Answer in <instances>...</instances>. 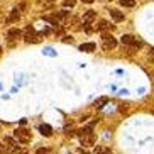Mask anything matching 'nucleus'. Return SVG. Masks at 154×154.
<instances>
[{
  "mask_svg": "<svg viewBox=\"0 0 154 154\" xmlns=\"http://www.w3.org/2000/svg\"><path fill=\"white\" fill-rule=\"evenodd\" d=\"M39 132H41L42 136H46V137H49L51 136V127L48 125V124H41V125H39Z\"/></svg>",
  "mask_w": 154,
  "mask_h": 154,
  "instance_id": "obj_9",
  "label": "nucleus"
},
{
  "mask_svg": "<svg viewBox=\"0 0 154 154\" xmlns=\"http://www.w3.org/2000/svg\"><path fill=\"white\" fill-rule=\"evenodd\" d=\"M119 2H120V5H122V7H134V5H136V2H134V0H119Z\"/></svg>",
  "mask_w": 154,
  "mask_h": 154,
  "instance_id": "obj_15",
  "label": "nucleus"
},
{
  "mask_svg": "<svg viewBox=\"0 0 154 154\" xmlns=\"http://www.w3.org/2000/svg\"><path fill=\"white\" fill-rule=\"evenodd\" d=\"M120 42L127 44V46H132V48H142V41L137 39V37H134V36H131V34H124L120 37Z\"/></svg>",
  "mask_w": 154,
  "mask_h": 154,
  "instance_id": "obj_1",
  "label": "nucleus"
},
{
  "mask_svg": "<svg viewBox=\"0 0 154 154\" xmlns=\"http://www.w3.org/2000/svg\"><path fill=\"white\" fill-rule=\"evenodd\" d=\"M58 17H59V19H64V17H68V10H61V12L58 14Z\"/></svg>",
  "mask_w": 154,
  "mask_h": 154,
  "instance_id": "obj_20",
  "label": "nucleus"
},
{
  "mask_svg": "<svg viewBox=\"0 0 154 154\" xmlns=\"http://www.w3.org/2000/svg\"><path fill=\"white\" fill-rule=\"evenodd\" d=\"M5 152H7V149H5L2 144H0V154H5Z\"/></svg>",
  "mask_w": 154,
  "mask_h": 154,
  "instance_id": "obj_22",
  "label": "nucleus"
},
{
  "mask_svg": "<svg viewBox=\"0 0 154 154\" xmlns=\"http://www.w3.org/2000/svg\"><path fill=\"white\" fill-rule=\"evenodd\" d=\"M82 139V144L85 146H93V142H95V134H88V136H85V137H80Z\"/></svg>",
  "mask_w": 154,
  "mask_h": 154,
  "instance_id": "obj_5",
  "label": "nucleus"
},
{
  "mask_svg": "<svg viewBox=\"0 0 154 154\" xmlns=\"http://www.w3.org/2000/svg\"><path fill=\"white\" fill-rule=\"evenodd\" d=\"M95 17H97V12H95V10H88V12L83 15V22H85V24H90Z\"/></svg>",
  "mask_w": 154,
  "mask_h": 154,
  "instance_id": "obj_7",
  "label": "nucleus"
},
{
  "mask_svg": "<svg viewBox=\"0 0 154 154\" xmlns=\"http://www.w3.org/2000/svg\"><path fill=\"white\" fill-rule=\"evenodd\" d=\"M93 154H112V151H110L109 147H105V146H97Z\"/></svg>",
  "mask_w": 154,
  "mask_h": 154,
  "instance_id": "obj_11",
  "label": "nucleus"
},
{
  "mask_svg": "<svg viewBox=\"0 0 154 154\" xmlns=\"http://www.w3.org/2000/svg\"><path fill=\"white\" fill-rule=\"evenodd\" d=\"M109 12H110V15H112V19L115 20V22H120V20H124V14L120 12V10H117V9H110Z\"/></svg>",
  "mask_w": 154,
  "mask_h": 154,
  "instance_id": "obj_4",
  "label": "nucleus"
},
{
  "mask_svg": "<svg viewBox=\"0 0 154 154\" xmlns=\"http://www.w3.org/2000/svg\"><path fill=\"white\" fill-rule=\"evenodd\" d=\"M76 0H63V5L64 7H75Z\"/></svg>",
  "mask_w": 154,
  "mask_h": 154,
  "instance_id": "obj_17",
  "label": "nucleus"
},
{
  "mask_svg": "<svg viewBox=\"0 0 154 154\" xmlns=\"http://www.w3.org/2000/svg\"><path fill=\"white\" fill-rule=\"evenodd\" d=\"M80 51H83V53H91V51H95V44L93 42H85V44L80 46Z\"/></svg>",
  "mask_w": 154,
  "mask_h": 154,
  "instance_id": "obj_8",
  "label": "nucleus"
},
{
  "mask_svg": "<svg viewBox=\"0 0 154 154\" xmlns=\"http://www.w3.org/2000/svg\"><path fill=\"white\" fill-rule=\"evenodd\" d=\"M7 37H9V41H14V39L22 37V32L19 31V29H10V31L7 32Z\"/></svg>",
  "mask_w": 154,
  "mask_h": 154,
  "instance_id": "obj_6",
  "label": "nucleus"
},
{
  "mask_svg": "<svg viewBox=\"0 0 154 154\" xmlns=\"http://www.w3.org/2000/svg\"><path fill=\"white\" fill-rule=\"evenodd\" d=\"M107 102H109V98H107V97H100L98 100H95V107L102 109V107H103V105L107 103Z\"/></svg>",
  "mask_w": 154,
  "mask_h": 154,
  "instance_id": "obj_14",
  "label": "nucleus"
},
{
  "mask_svg": "<svg viewBox=\"0 0 154 154\" xmlns=\"http://www.w3.org/2000/svg\"><path fill=\"white\" fill-rule=\"evenodd\" d=\"M17 19H19V10L14 9V10H12V14H10V17H9V22H12V20H17Z\"/></svg>",
  "mask_w": 154,
  "mask_h": 154,
  "instance_id": "obj_16",
  "label": "nucleus"
},
{
  "mask_svg": "<svg viewBox=\"0 0 154 154\" xmlns=\"http://www.w3.org/2000/svg\"><path fill=\"white\" fill-rule=\"evenodd\" d=\"M152 53H154V49H152Z\"/></svg>",
  "mask_w": 154,
  "mask_h": 154,
  "instance_id": "obj_25",
  "label": "nucleus"
},
{
  "mask_svg": "<svg viewBox=\"0 0 154 154\" xmlns=\"http://www.w3.org/2000/svg\"><path fill=\"white\" fill-rule=\"evenodd\" d=\"M24 41L27 44H36V42H39V37H37V34H27L24 37Z\"/></svg>",
  "mask_w": 154,
  "mask_h": 154,
  "instance_id": "obj_10",
  "label": "nucleus"
},
{
  "mask_svg": "<svg viewBox=\"0 0 154 154\" xmlns=\"http://www.w3.org/2000/svg\"><path fill=\"white\" fill-rule=\"evenodd\" d=\"M83 2H85V4H93L95 0H83Z\"/></svg>",
  "mask_w": 154,
  "mask_h": 154,
  "instance_id": "obj_24",
  "label": "nucleus"
},
{
  "mask_svg": "<svg viewBox=\"0 0 154 154\" xmlns=\"http://www.w3.org/2000/svg\"><path fill=\"white\" fill-rule=\"evenodd\" d=\"M27 34H36V31H34L32 26H27V27H26V36H27Z\"/></svg>",
  "mask_w": 154,
  "mask_h": 154,
  "instance_id": "obj_19",
  "label": "nucleus"
},
{
  "mask_svg": "<svg viewBox=\"0 0 154 154\" xmlns=\"http://www.w3.org/2000/svg\"><path fill=\"white\" fill-rule=\"evenodd\" d=\"M15 137H19L20 139V142H27L29 139H31V132L29 131H24V129H19V131H15Z\"/></svg>",
  "mask_w": 154,
  "mask_h": 154,
  "instance_id": "obj_3",
  "label": "nucleus"
},
{
  "mask_svg": "<svg viewBox=\"0 0 154 154\" xmlns=\"http://www.w3.org/2000/svg\"><path fill=\"white\" fill-rule=\"evenodd\" d=\"M48 152V149H44V147H39V149H37V154H46Z\"/></svg>",
  "mask_w": 154,
  "mask_h": 154,
  "instance_id": "obj_21",
  "label": "nucleus"
},
{
  "mask_svg": "<svg viewBox=\"0 0 154 154\" xmlns=\"http://www.w3.org/2000/svg\"><path fill=\"white\" fill-rule=\"evenodd\" d=\"M63 42H73V39H71V37H64Z\"/></svg>",
  "mask_w": 154,
  "mask_h": 154,
  "instance_id": "obj_23",
  "label": "nucleus"
},
{
  "mask_svg": "<svg viewBox=\"0 0 154 154\" xmlns=\"http://www.w3.org/2000/svg\"><path fill=\"white\" fill-rule=\"evenodd\" d=\"M42 53H44V54H48V56H56V53L53 49H51V48H46L44 51H42Z\"/></svg>",
  "mask_w": 154,
  "mask_h": 154,
  "instance_id": "obj_18",
  "label": "nucleus"
},
{
  "mask_svg": "<svg viewBox=\"0 0 154 154\" xmlns=\"http://www.w3.org/2000/svg\"><path fill=\"white\" fill-rule=\"evenodd\" d=\"M102 41H103V48H105V49H113V48L117 46L115 37H112L110 34H103V36H102Z\"/></svg>",
  "mask_w": 154,
  "mask_h": 154,
  "instance_id": "obj_2",
  "label": "nucleus"
},
{
  "mask_svg": "<svg viewBox=\"0 0 154 154\" xmlns=\"http://www.w3.org/2000/svg\"><path fill=\"white\" fill-rule=\"evenodd\" d=\"M42 19H44L46 22H49L51 26H54V27H58V19H56V17H51V15H44Z\"/></svg>",
  "mask_w": 154,
  "mask_h": 154,
  "instance_id": "obj_13",
  "label": "nucleus"
},
{
  "mask_svg": "<svg viewBox=\"0 0 154 154\" xmlns=\"http://www.w3.org/2000/svg\"><path fill=\"white\" fill-rule=\"evenodd\" d=\"M95 27H97V31H105V29H112V26L107 20H98V24H97Z\"/></svg>",
  "mask_w": 154,
  "mask_h": 154,
  "instance_id": "obj_12",
  "label": "nucleus"
}]
</instances>
